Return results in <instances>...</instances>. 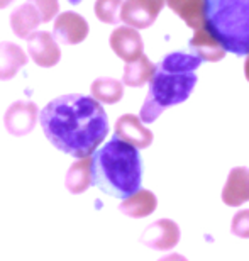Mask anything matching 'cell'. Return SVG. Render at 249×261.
<instances>
[{
	"mask_svg": "<svg viewBox=\"0 0 249 261\" xmlns=\"http://www.w3.org/2000/svg\"><path fill=\"white\" fill-rule=\"evenodd\" d=\"M27 63V56L22 48L9 41L0 43V80H10Z\"/></svg>",
	"mask_w": 249,
	"mask_h": 261,
	"instance_id": "cell-15",
	"label": "cell"
},
{
	"mask_svg": "<svg viewBox=\"0 0 249 261\" xmlns=\"http://www.w3.org/2000/svg\"><path fill=\"white\" fill-rule=\"evenodd\" d=\"M92 185L114 198H126L141 189L143 160L136 146L114 138L93 151Z\"/></svg>",
	"mask_w": 249,
	"mask_h": 261,
	"instance_id": "cell-3",
	"label": "cell"
},
{
	"mask_svg": "<svg viewBox=\"0 0 249 261\" xmlns=\"http://www.w3.org/2000/svg\"><path fill=\"white\" fill-rule=\"evenodd\" d=\"M249 200V168L236 166L231 170L222 189V202L229 207H239Z\"/></svg>",
	"mask_w": 249,
	"mask_h": 261,
	"instance_id": "cell-12",
	"label": "cell"
},
{
	"mask_svg": "<svg viewBox=\"0 0 249 261\" xmlns=\"http://www.w3.org/2000/svg\"><path fill=\"white\" fill-rule=\"evenodd\" d=\"M92 97L100 103H117L124 97V83L116 78L100 76L92 83Z\"/></svg>",
	"mask_w": 249,
	"mask_h": 261,
	"instance_id": "cell-20",
	"label": "cell"
},
{
	"mask_svg": "<svg viewBox=\"0 0 249 261\" xmlns=\"http://www.w3.org/2000/svg\"><path fill=\"white\" fill-rule=\"evenodd\" d=\"M39 122L49 143L76 160L90 156L108 134L102 103L81 93L56 97L39 112Z\"/></svg>",
	"mask_w": 249,
	"mask_h": 261,
	"instance_id": "cell-1",
	"label": "cell"
},
{
	"mask_svg": "<svg viewBox=\"0 0 249 261\" xmlns=\"http://www.w3.org/2000/svg\"><path fill=\"white\" fill-rule=\"evenodd\" d=\"M27 2L33 4L36 10L39 12L41 22H49V20H53L60 12L58 0H27Z\"/></svg>",
	"mask_w": 249,
	"mask_h": 261,
	"instance_id": "cell-22",
	"label": "cell"
},
{
	"mask_svg": "<svg viewBox=\"0 0 249 261\" xmlns=\"http://www.w3.org/2000/svg\"><path fill=\"white\" fill-rule=\"evenodd\" d=\"M200 65L202 60L191 53L175 51L166 55L154 68L139 119L144 124H151L161 116L164 109L185 102L199 82L195 70Z\"/></svg>",
	"mask_w": 249,
	"mask_h": 261,
	"instance_id": "cell-2",
	"label": "cell"
},
{
	"mask_svg": "<svg viewBox=\"0 0 249 261\" xmlns=\"http://www.w3.org/2000/svg\"><path fill=\"white\" fill-rule=\"evenodd\" d=\"M110 48L119 58L127 61H134L144 53V44L141 34L137 33V29L131 28V25H121V28L114 29L110 34Z\"/></svg>",
	"mask_w": 249,
	"mask_h": 261,
	"instance_id": "cell-10",
	"label": "cell"
},
{
	"mask_svg": "<svg viewBox=\"0 0 249 261\" xmlns=\"http://www.w3.org/2000/svg\"><path fill=\"white\" fill-rule=\"evenodd\" d=\"M53 36L58 43L80 44L88 36V22L76 12H63L56 15Z\"/></svg>",
	"mask_w": 249,
	"mask_h": 261,
	"instance_id": "cell-9",
	"label": "cell"
},
{
	"mask_svg": "<svg viewBox=\"0 0 249 261\" xmlns=\"http://www.w3.org/2000/svg\"><path fill=\"white\" fill-rule=\"evenodd\" d=\"M166 0H124L121 5V20L134 29H148L159 12Z\"/></svg>",
	"mask_w": 249,
	"mask_h": 261,
	"instance_id": "cell-5",
	"label": "cell"
},
{
	"mask_svg": "<svg viewBox=\"0 0 249 261\" xmlns=\"http://www.w3.org/2000/svg\"><path fill=\"white\" fill-rule=\"evenodd\" d=\"M92 185V175H90V158H78L66 171L65 187L70 194L78 195L87 192L88 187Z\"/></svg>",
	"mask_w": 249,
	"mask_h": 261,
	"instance_id": "cell-18",
	"label": "cell"
},
{
	"mask_svg": "<svg viewBox=\"0 0 249 261\" xmlns=\"http://www.w3.org/2000/svg\"><path fill=\"white\" fill-rule=\"evenodd\" d=\"M14 0H0V9H5V7H9L10 4H12Z\"/></svg>",
	"mask_w": 249,
	"mask_h": 261,
	"instance_id": "cell-25",
	"label": "cell"
},
{
	"mask_svg": "<svg viewBox=\"0 0 249 261\" xmlns=\"http://www.w3.org/2000/svg\"><path fill=\"white\" fill-rule=\"evenodd\" d=\"M195 34L190 39L188 49L191 55H195L197 58L202 61H210V63H217L226 56V49L222 48L220 43L207 31L204 25L199 29H193Z\"/></svg>",
	"mask_w": 249,
	"mask_h": 261,
	"instance_id": "cell-13",
	"label": "cell"
},
{
	"mask_svg": "<svg viewBox=\"0 0 249 261\" xmlns=\"http://www.w3.org/2000/svg\"><path fill=\"white\" fill-rule=\"evenodd\" d=\"M29 56L38 66L51 68L61 60V49L54 36L48 31H33L27 38Z\"/></svg>",
	"mask_w": 249,
	"mask_h": 261,
	"instance_id": "cell-6",
	"label": "cell"
},
{
	"mask_svg": "<svg viewBox=\"0 0 249 261\" xmlns=\"http://www.w3.org/2000/svg\"><path fill=\"white\" fill-rule=\"evenodd\" d=\"M124 0H97L95 2V15L98 20L105 24H117L121 20V5Z\"/></svg>",
	"mask_w": 249,
	"mask_h": 261,
	"instance_id": "cell-21",
	"label": "cell"
},
{
	"mask_svg": "<svg viewBox=\"0 0 249 261\" xmlns=\"http://www.w3.org/2000/svg\"><path fill=\"white\" fill-rule=\"evenodd\" d=\"M156 205H158V198L151 190L139 189L137 192H134L132 195L122 198V203L119 205V211L127 217L141 219V217L151 216V214L156 211Z\"/></svg>",
	"mask_w": 249,
	"mask_h": 261,
	"instance_id": "cell-14",
	"label": "cell"
},
{
	"mask_svg": "<svg viewBox=\"0 0 249 261\" xmlns=\"http://www.w3.org/2000/svg\"><path fill=\"white\" fill-rule=\"evenodd\" d=\"M231 231L237 238L249 239V208L239 211L234 217H232Z\"/></svg>",
	"mask_w": 249,
	"mask_h": 261,
	"instance_id": "cell-23",
	"label": "cell"
},
{
	"mask_svg": "<svg viewBox=\"0 0 249 261\" xmlns=\"http://www.w3.org/2000/svg\"><path fill=\"white\" fill-rule=\"evenodd\" d=\"M244 75H246V80L249 82V55H247L246 63H244Z\"/></svg>",
	"mask_w": 249,
	"mask_h": 261,
	"instance_id": "cell-24",
	"label": "cell"
},
{
	"mask_svg": "<svg viewBox=\"0 0 249 261\" xmlns=\"http://www.w3.org/2000/svg\"><path fill=\"white\" fill-rule=\"evenodd\" d=\"M178 241H180V227L171 219H159V221L149 224L141 236V243L144 246L158 249V251L173 249L178 244Z\"/></svg>",
	"mask_w": 249,
	"mask_h": 261,
	"instance_id": "cell-8",
	"label": "cell"
},
{
	"mask_svg": "<svg viewBox=\"0 0 249 261\" xmlns=\"http://www.w3.org/2000/svg\"><path fill=\"white\" fill-rule=\"evenodd\" d=\"M38 114H39L38 106L34 102H27V100L14 102L4 116L5 129L9 130V134L17 136V138L27 136L36 126Z\"/></svg>",
	"mask_w": 249,
	"mask_h": 261,
	"instance_id": "cell-7",
	"label": "cell"
},
{
	"mask_svg": "<svg viewBox=\"0 0 249 261\" xmlns=\"http://www.w3.org/2000/svg\"><path fill=\"white\" fill-rule=\"evenodd\" d=\"M114 136L126 143L136 146L137 149H144L153 143V133L143 124V121L134 114H124L117 119Z\"/></svg>",
	"mask_w": 249,
	"mask_h": 261,
	"instance_id": "cell-11",
	"label": "cell"
},
{
	"mask_svg": "<svg viewBox=\"0 0 249 261\" xmlns=\"http://www.w3.org/2000/svg\"><path fill=\"white\" fill-rule=\"evenodd\" d=\"M204 28L227 53L249 55V0H204Z\"/></svg>",
	"mask_w": 249,
	"mask_h": 261,
	"instance_id": "cell-4",
	"label": "cell"
},
{
	"mask_svg": "<svg viewBox=\"0 0 249 261\" xmlns=\"http://www.w3.org/2000/svg\"><path fill=\"white\" fill-rule=\"evenodd\" d=\"M41 24L39 12L33 4L25 2L10 14V28L12 33L20 39H25Z\"/></svg>",
	"mask_w": 249,
	"mask_h": 261,
	"instance_id": "cell-16",
	"label": "cell"
},
{
	"mask_svg": "<svg viewBox=\"0 0 249 261\" xmlns=\"http://www.w3.org/2000/svg\"><path fill=\"white\" fill-rule=\"evenodd\" d=\"M154 68H156V65L151 63L148 56L143 53L139 58L126 63L122 83L127 87H143L144 83H149V80H151Z\"/></svg>",
	"mask_w": 249,
	"mask_h": 261,
	"instance_id": "cell-17",
	"label": "cell"
},
{
	"mask_svg": "<svg viewBox=\"0 0 249 261\" xmlns=\"http://www.w3.org/2000/svg\"><path fill=\"white\" fill-rule=\"evenodd\" d=\"M166 4L191 29L204 25V0H166Z\"/></svg>",
	"mask_w": 249,
	"mask_h": 261,
	"instance_id": "cell-19",
	"label": "cell"
}]
</instances>
